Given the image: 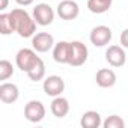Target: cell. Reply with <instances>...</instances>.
I'll return each mask as SVG.
<instances>
[{"label":"cell","mask_w":128,"mask_h":128,"mask_svg":"<svg viewBox=\"0 0 128 128\" xmlns=\"http://www.w3.org/2000/svg\"><path fill=\"white\" fill-rule=\"evenodd\" d=\"M104 128H124L125 126V120L118 116V114H110L104 122H102Z\"/></svg>","instance_id":"cell-20"},{"label":"cell","mask_w":128,"mask_h":128,"mask_svg":"<svg viewBox=\"0 0 128 128\" xmlns=\"http://www.w3.org/2000/svg\"><path fill=\"white\" fill-rule=\"evenodd\" d=\"M39 60L41 57L36 56V50L33 48H21L15 56V63L23 72H29Z\"/></svg>","instance_id":"cell-2"},{"label":"cell","mask_w":128,"mask_h":128,"mask_svg":"<svg viewBox=\"0 0 128 128\" xmlns=\"http://www.w3.org/2000/svg\"><path fill=\"white\" fill-rule=\"evenodd\" d=\"M95 80H96V84H98L100 88L107 89V88H112V86L116 84V74H114V71L110 70V68H101V70L96 72Z\"/></svg>","instance_id":"cell-13"},{"label":"cell","mask_w":128,"mask_h":128,"mask_svg":"<svg viewBox=\"0 0 128 128\" xmlns=\"http://www.w3.org/2000/svg\"><path fill=\"white\" fill-rule=\"evenodd\" d=\"M12 76H14V66H12V63L9 60H6V59H2V60H0V80L6 82Z\"/></svg>","instance_id":"cell-19"},{"label":"cell","mask_w":128,"mask_h":128,"mask_svg":"<svg viewBox=\"0 0 128 128\" xmlns=\"http://www.w3.org/2000/svg\"><path fill=\"white\" fill-rule=\"evenodd\" d=\"M120 45L124 48H128V27L120 33Z\"/></svg>","instance_id":"cell-21"},{"label":"cell","mask_w":128,"mask_h":128,"mask_svg":"<svg viewBox=\"0 0 128 128\" xmlns=\"http://www.w3.org/2000/svg\"><path fill=\"white\" fill-rule=\"evenodd\" d=\"M112 36H113L112 29L101 24V26H95L92 29V32L89 35V39L95 47H106L112 41Z\"/></svg>","instance_id":"cell-6"},{"label":"cell","mask_w":128,"mask_h":128,"mask_svg":"<svg viewBox=\"0 0 128 128\" xmlns=\"http://www.w3.org/2000/svg\"><path fill=\"white\" fill-rule=\"evenodd\" d=\"M32 47L38 53H47L54 47V38L48 32H39L32 36Z\"/></svg>","instance_id":"cell-9"},{"label":"cell","mask_w":128,"mask_h":128,"mask_svg":"<svg viewBox=\"0 0 128 128\" xmlns=\"http://www.w3.org/2000/svg\"><path fill=\"white\" fill-rule=\"evenodd\" d=\"M42 89L48 96L54 98V96L62 95V92L65 90V82L60 76H48L47 78H44Z\"/></svg>","instance_id":"cell-7"},{"label":"cell","mask_w":128,"mask_h":128,"mask_svg":"<svg viewBox=\"0 0 128 128\" xmlns=\"http://www.w3.org/2000/svg\"><path fill=\"white\" fill-rule=\"evenodd\" d=\"M32 15L39 26H50L54 20V11L48 3H38L33 8Z\"/></svg>","instance_id":"cell-4"},{"label":"cell","mask_w":128,"mask_h":128,"mask_svg":"<svg viewBox=\"0 0 128 128\" xmlns=\"http://www.w3.org/2000/svg\"><path fill=\"white\" fill-rule=\"evenodd\" d=\"M9 5V0H0V11H5Z\"/></svg>","instance_id":"cell-23"},{"label":"cell","mask_w":128,"mask_h":128,"mask_svg":"<svg viewBox=\"0 0 128 128\" xmlns=\"http://www.w3.org/2000/svg\"><path fill=\"white\" fill-rule=\"evenodd\" d=\"M113 0H88V9L92 14H104L110 9Z\"/></svg>","instance_id":"cell-16"},{"label":"cell","mask_w":128,"mask_h":128,"mask_svg":"<svg viewBox=\"0 0 128 128\" xmlns=\"http://www.w3.org/2000/svg\"><path fill=\"white\" fill-rule=\"evenodd\" d=\"M89 56V50L88 47L80 42V41H72L71 42V56H70V63L71 66H82L86 63Z\"/></svg>","instance_id":"cell-3"},{"label":"cell","mask_w":128,"mask_h":128,"mask_svg":"<svg viewBox=\"0 0 128 128\" xmlns=\"http://www.w3.org/2000/svg\"><path fill=\"white\" fill-rule=\"evenodd\" d=\"M15 2L20 5V6H29V5H32L35 0H15Z\"/></svg>","instance_id":"cell-22"},{"label":"cell","mask_w":128,"mask_h":128,"mask_svg":"<svg viewBox=\"0 0 128 128\" xmlns=\"http://www.w3.org/2000/svg\"><path fill=\"white\" fill-rule=\"evenodd\" d=\"M106 60L108 62V65L114 68H120L125 65L126 62V54L122 45H110L106 50Z\"/></svg>","instance_id":"cell-10"},{"label":"cell","mask_w":128,"mask_h":128,"mask_svg":"<svg viewBox=\"0 0 128 128\" xmlns=\"http://www.w3.org/2000/svg\"><path fill=\"white\" fill-rule=\"evenodd\" d=\"M78 14H80V8H78V3L74 2V0H62L57 5V15L65 21L76 20Z\"/></svg>","instance_id":"cell-8"},{"label":"cell","mask_w":128,"mask_h":128,"mask_svg":"<svg viewBox=\"0 0 128 128\" xmlns=\"http://www.w3.org/2000/svg\"><path fill=\"white\" fill-rule=\"evenodd\" d=\"M70 56H71V42L68 41H60L54 44L53 47V59L57 63H70Z\"/></svg>","instance_id":"cell-12"},{"label":"cell","mask_w":128,"mask_h":128,"mask_svg":"<svg viewBox=\"0 0 128 128\" xmlns=\"http://www.w3.org/2000/svg\"><path fill=\"white\" fill-rule=\"evenodd\" d=\"M24 118L29 122H33V124L41 122L45 118V106L41 101H36V100L29 101L24 106Z\"/></svg>","instance_id":"cell-5"},{"label":"cell","mask_w":128,"mask_h":128,"mask_svg":"<svg viewBox=\"0 0 128 128\" xmlns=\"http://www.w3.org/2000/svg\"><path fill=\"white\" fill-rule=\"evenodd\" d=\"M27 76H29V78L32 82H41V80H44V77H45V63H44L42 59L27 72Z\"/></svg>","instance_id":"cell-18"},{"label":"cell","mask_w":128,"mask_h":128,"mask_svg":"<svg viewBox=\"0 0 128 128\" xmlns=\"http://www.w3.org/2000/svg\"><path fill=\"white\" fill-rule=\"evenodd\" d=\"M80 125L83 128H100L102 125V119H101V114L95 110H88L82 114V119H80Z\"/></svg>","instance_id":"cell-15"},{"label":"cell","mask_w":128,"mask_h":128,"mask_svg":"<svg viewBox=\"0 0 128 128\" xmlns=\"http://www.w3.org/2000/svg\"><path fill=\"white\" fill-rule=\"evenodd\" d=\"M15 32L21 36V38H32L36 33V21L33 18V15H30L26 9L21 8H15L9 12Z\"/></svg>","instance_id":"cell-1"},{"label":"cell","mask_w":128,"mask_h":128,"mask_svg":"<svg viewBox=\"0 0 128 128\" xmlns=\"http://www.w3.org/2000/svg\"><path fill=\"white\" fill-rule=\"evenodd\" d=\"M18 96H20V89L17 84L8 83V82H3L0 84V101L2 102L12 104L18 100Z\"/></svg>","instance_id":"cell-11"},{"label":"cell","mask_w":128,"mask_h":128,"mask_svg":"<svg viewBox=\"0 0 128 128\" xmlns=\"http://www.w3.org/2000/svg\"><path fill=\"white\" fill-rule=\"evenodd\" d=\"M12 32H15L12 18L9 15V12H2L0 14V33L2 35H11Z\"/></svg>","instance_id":"cell-17"},{"label":"cell","mask_w":128,"mask_h":128,"mask_svg":"<svg viewBox=\"0 0 128 128\" xmlns=\"http://www.w3.org/2000/svg\"><path fill=\"white\" fill-rule=\"evenodd\" d=\"M51 113L56 116V118H65L68 113H70V101L66 98H63V96H54V100L51 101Z\"/></svg>","instance_id":"cell-14"}]
</instances>
